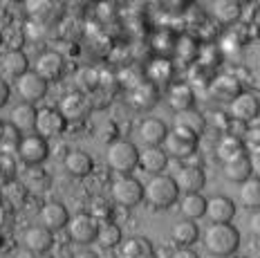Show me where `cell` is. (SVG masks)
Listing matches in <instances>:
<instances>
[{
  "label": "cell",
  "instance_id": "49",
  "mask_svg": "<svg viewBox=\"0 0 260 258\" xmlns=\"http://www.w3.org/2000/svg\"><path fill=\"white\" fill-rule=\"evenodd\" d=\"M72 258H99L94 254V251H90V249H81V251H77Z\"/></svg>",
  "mask_w": 260,
  "mask_h": 258
},
{
  "label": "cell",
  "instance_id": "12",
  "mask_svg": "<svg viewBox=\"0 0 260 258\" xmlns=\"http://www.w3.org/2000/svg\"><path fill=\"white\" fill-rule=\"evenodd\" d=\"M175 184L184 196H188V193H200L204 189V184H207V175H204V171L200 169V166L188 164V166H182L175 173Z\"/></svg>",
  "mask_w": 260,
  "mask_h": 258
},
{
  "label": "cell",
  "instance_id": "30",
  "mask_svg": "<svg viewBox=\"0 0 260 258\" xmlns=\"http://www.w3.org/2000/svg\"><path fill=\"white\" fill-rule=\"evenodd\" d=\"M180 209L186 220H200L202 216H207V200H204L200 193H188V196L182 198Z\"/></svg>",
  "mask_w": 260,
  "mask_h": 258
},
{
  "label": "cell",
  "instance_id": "3",
  "mask_svg": "<svg viewBox=\"0 0 260 258\" xmlns=\"http://www.w3.org/2000/svg\"><path fill=\"white\" fill-rule=\"evenodd\" d=\"M106 162L112 171L128 175L139 164V148L128 139H115L106 148Z\"/></svg>",
  "mask_w": 260,
  "mask_h": 258
},
{
  "label": "cell",
  "instance_id": "6",
  "mask_svg": "<svg viewBox=\"0 0 260 258\" xmlns=\"http://www.w3.org/2000/svg\"><path fill=\"white\" fill-rule=\"evenodd\" d=\"M229 115L231 119L238 123H245L249 126L256 117H260V101L253 92H245L242 90L240 94H236L234 99L229 101Z\"/></svg>",
  "mask_w": 260,
  "mask_h": 258
},
{
  "label": "cell",
  "instance_id": "18",
  "mask_svg": "<svg viewBox=\"0 0 260 258\" xmlns=\"http://www.w3.org/2000/svg\"><path fill=\"white\" fill-rule=\"evenodd\" d=\"M119 256L121 258H155V247L144 236H130L121 240L119 245Z\"/></svg>",
  "mask_w": 260,
  "mask_h": 258
},
{
  "label": "cell",
  "instance_id": "36",
  "mask_svg": "<svg viewBox=\"0 0 260 258\" xmlns=\"http://www.w3.org/2000/svg\"><path fill=\"white\" fill-rule=\"evenodd\" d=\"M50 175H47V171H41L39 166H34V171H29V175L25 177V186L29 191H47V186H50Z\"/></svg>",
  "mask_w": 260,
  "mask_h": 258
},
{
  "label": "cell",
  "instance_id": "32",
  "mask_svg": "<svg viewBox=\"0 0 260 258\" xmlns=\"http://www.w3.org/2000/svg\"><path fill=\"white\" fill-rule=\"evenodd\" d=\"M240 202H242V207L258 211L260 209V180L251 177L245 184H240Z\"/></svg>",
  "mask_w": 260,
  "mask_h": 258
},
{
  "label": "cell",
  "instance_id": "2",
  "mask_svg": "<svg viewBox=\"0 0 260 258\" xmlns=\"http://www.w3.org/2000/svg\"><path fill=\"white\" fill-rule=\"evenodd\" d=\"M180 198V189L175 184V177L171 175H153L148 182L144 184V200L155 209H166L171 204L177 202Z\"/></svg>",
  "mask_w": 260,
  "mask_h": 258
},
{
  "label": "cell",
  "instance_id": "15",
  "mask_svg": "<svg viewBox=\"0 0 260 258\" xmlns=\"http://www.w3.org/2000/svg\"><path fill=\"white\" fill-rule=\"evenodd\" d=\"M36 117H39V110L34 108V104H18L12 108V115H9V123L14 128H18L23 135H31V131H36Z\"/></svg>",
  "mask_w": 260,
  "mask_h": 258
},
{
  "label": "cell",
  "instance_id": "43",
  "mask_svg": "<svg viewBox=\"0 0 260 258\" xmlns=\"http://www.w3.org/2000/svg\"><path fill=\"white\" fill-rule=\"evenodd\" d=\"M23 31H25V39L27 41H41V39H45V34H47V25L29 18L23 25Z\"/></svg>",
  "mask_w": 260,
  "mask_h": 258
},
{
  "label": "cell",
  "instance_id": "4",
  "mask_svg": "<svg viewBox=\"0 0 260 258\" xmlns=\"http://www.w3.org/2000/svg\"><path fill=\"white\" fill-rule=\"evenodd\" d=\"M112 200L119 207H137L144 200V184L133 175H121L112 182Z\"/></svg>",
  "mask_w": 260,
  "mask_h": 258
},
{
  "label": "cell",
  "instance_id": "8",
  "mask_svg": "<svg viewBox=\"0 0 260 258\" xmlns=\"http://www.w3.org/2000/svg\"><path fill=\"white\" fill-rule=\"evenodd\" d=\"M92 110V104L90 99L85 96V92H68L61 96V104H58V112L65 117V121H83L88 119Z\"/></svg>",
  "mask_w": 260,
  "mask_h": 258
},
{
  "label": "cell",
  "instance_id": "50",
  "mask_svg": "<svg viewBox=\"0 0 260 258\" xmlns=\"http://www.w3.org/2000/svg\"><path fill=\"white\" fill-rule=\"evenodd\" d=\"M0 45H3V31H0Z\"/></svg>",
  "mask_w": 260,
  "mask_h": 258
},
{
  "label": "cell",
  "instance_id": "42",
  "mask_svg": "<svg viewBox=\"0 0 260 258\" xmlns=\"http://www.w3.org/2000/svg\"><path fill=\"white\" fill-rule=\"evenodd\" d=\"M90 216L94 218V220H99V222H108L112 216V209H110V204H108L104 198H94L90 204Z\"/></svg>",
  "mask_w": 260,
  "mask_h": 258
},
{
  "label": "cell",
  "instance_id": "31",
  "mask_svg": "<svg viewBox=\"0 0 260 258\" xmlns=\"http://www.w3.org/2000/svg\"><path fill=\"white\" fill-rule=\"evenodd\" d=\"M146 74H148L150 83H169L171 77H173V66L171 61H166V58H155V61L148 63V68H146Z\"/></svg>",
  "mask_w": 260,
  "mask_h": 258
},
{
  "label": "cell",
  "instance_id": "46",
  "mask_svg": "<svg viewBox=\"0 0 260 258\" xmlns=\"http://www.w3.org/2000/svg\"><path fill=\"white\" fill-rule=\"evenodd\" d=\"M9 101V83L5 81V77H0V108Z\"/></svg>",
  "mask_w": 260,
  "mask_h": 258
},
{
  "label": "cell",
  "instance_id": "44",
  "mask_svg": "<svg viewBox=\"0 0 260 258\" xmlns=\"http://www.w3.org/2000/svg\"><path fill=\"white\" fill-rule=\"evenodd\" d=\"M249 162H251V173L258 175V180H260V148L249 150Z\"/></svg>",
  "mask_w": 260,
  "mask_h": 258
},
{
  "label": "cell",
  "instance_id": "33",
  "mask_svg": "<svg viewBox=\"0 0 260 258\" xmlns=\"http://www.w3.org/2000/svg\"><path fill=\"white\" fill-rule=\"evenodd\" d=\"M130 99H133V104L137 106V108H148V106H153L157 101V88L150 81H144L133 90Z\"/></svg>",
  "mask_w": 260,
  "mask_h": 258
},
{
  "label": "cell",
  "instance_id": "14",
  "mask_svg": "<svg viewBox=\"0 0 260 258\" xmlns=\"http://www.w3.org/2000/svg\"><path fill=\"white\" fill-rule=\"evenodd\" d=\"M39 220H41V224L45 229L56 231V229L68 227L70 213H68V209H65L61 202H47V204H43V207H41Z\"/></svg>",
  "mask_w": 260,
  "mask_h": 258
},
{
  "label": "cell",
  "instance_id": "27",
  "mask_svg": "<svg viewBox=\"0 0 260 258\" xmlns=\"http://www.w3.org/2000/svg\"><path fill=\"white\" fill-rule=\"evenodd\" d=\"M175 128H182V131L200 137L204 133V128H207V119H204V115L200 110L191 108V110H184L175 115Z\"/></svg>",
  "mask_w": 260,
  "mask_h": 258
},
{
  "label": "cell",
  "instance_id": "52",
  "mask_svg": "<svg viewBox=\"0 0 260 258\" xmlns=\"http://www.w3.org/2000/svg\"><path fill=\"white\" fill-rule=\"evenodd\" d=\"M0 198H3V196H0Z\"/></svg>",
  "mask_w": 260,
  "mask_h": 258
},
{
  "label": "cell",
  "instance_id": "29",
  "mask_svg": "<svg viewBox=\"0 0 260 258\" xmlns=\"http://www.w3.org/2000/svg\"><path fill=\"white\" fill-rule=\"evenodd\" d=\"M213 16L222 25H234L236 20L242 18V5L236 0H218L213 3Z\"/></svg>",
  "mask_w": 260,
  "mask_h": 258
},
{
  "label": "cell",
  "instance_id": "11",
  "mask_svg": "<svg viewBox=\"0 0 260 258\" xmlns=\"http://www.w3.org/2000/svg\"><path fill=\"white\" fill-rule=\"evenodd\" d=\"M68 128V121L58 110L54 108H43L39 110L36 117V135H41L43 139H52L63 135V131Z\"/></svg>",
  "mask_w": 260,
  "mask_h": 258
},
{
  "label": "cell",
  "instance_id": "40",
  "mask_svg": "<svg viewBox=\"0 0 260 258\" xmlns=\"http://www.w3.org/2000/svg\"><path fill=\"white\" fill-rule=\"evenodd\" d=\"M99 83H101V79H99V72H96L94 68H83L79 72V85H81V90H83V92L96 90V88H99Z\"/></svg>",
  "mask_w": 260,
  "mask_h": 258
},
{
  "label": "cell",
  "instance_id": "24",
  "mask_svg": "<svg viewBox=\"0 0 260 258\" xmlns=\"http://www.w3.org/2000/svg\"><path fill=\"white\" fill-rule=\"evenodd\" d=\"M195 104V94H193V88L188 83H175L171 85L169 90V106L177 112H184V110H191Z\"/></svg>",
  "mask_w": 260,
  "mask_h": 258
},
{
  "label": "cell",
  "instance_id": "41",
  "mask_svg": "<svg viewBox=\"0 0 260 258\" xmlns=\"http://www.w3.org/2000/svg\"><path fill=\"white\" fill-rule=\"evenodd\" d=\"M242 142H245V148H249V150H258L260 148V117H256V119L247 126Z\"/></svg>",
  "mask_w": 260,
  "mask_h": 258
},
{
  "label": "cell",
  "instance_id": "25",
  "mask_svg": "<svg viewBox=\"0 0 260 258\" xmlns=\"http://www.w3.org/2000/svg\"><path fill=\"white\" fill-rule=\"evenodd\" d=\"M198 238H200V229L193 220L182 218L171 227V240L180 247H191Z\"/></svg>",
  "mask_w": 260,
  "mask_h": 258
},
{
  "label": "cell",
  "instance_id": "1",
  "mask_svg": "<svg viewBox=\"0 0 260 258\" xmlns=\"http://www.w3.org/2000/svg\"><path fill=\"white\" fill-rule=\"evenodd\" d=\"M204 247L209 254L226 258L234 256L236 249L240 247V231H238L231 222L226 224H211L204 234Z\"/></svg>",
  "mask_w": 260,
  "mask_h": 258
},
{
  "label": "cell",
  "instance_id": "37",
  "mask_svg": "<svg viewBox=\"0 0 260 258\" xmlns=\"http://www.w3.org/2000/svg\"><path fill=\"white\" fill-rule=\"evenodd\" d=\"M25 41L23 27H9L3 31V45H7V52H18Z\"/></svg>",
  "mask_w": 260,
  "mask_h": 258
},
{
  "label": "cell",
  "instance_id": "13",
  "mask_svg": "<svg viewBox=\"0 0 260 258\" xmlns=\"http://www.w3.org/2000/svg\"><path fill=\"white\" fill-rule=\"evenodd\" d=\"M236 216V204L226 196H213L207 200V218L211 224H226Z\"/></svg>",
  "mask_w": 260,
  "mask_h": 258
},
{
  "label": "cell",
  "instance_id": "34",
  "mask_svg": "<svg viewBox=\"0 0 260 258\" xmlns=\"http://www.w3.org/2000/svg\"><path fill=\"white\" fill-rule=\"evenodd\" d=\"M96 240H99L104 247H117L121 245V229H119L117 222H101L99 224V234H96Z\"/></svg>",
  "mask_w": 260,
  "mask_h": 258
},
{
  "label": "cell",
  "instance_id": "48",
  "mask_svg": "<svg viewBox=\"0 0 260 258\" xmlns=\"http://www.w3.org/2000/svg\"><path fill=\"white\" fill-rule=\"evenodd\" d=\"M14 258H36V254H34V251H29L27 247H23V249L16 251V256H14Z\"/></svg>",
  "mask_w": 260,
  "mask_h": 258
},
{
  "label": "cell",
  "instance_id": "35",
  "mask_svg": "<svg viewBox=\"0 0 260 258\" xmlns=\"http://www.w3.org/2000/svg\"><path fill=\"white\" fill-rule=\"evenodd\" d=\"M27 14H29L31 20H39V23H45L52 18V9L54 5L52 3H43V0H29V3L25 5Z\"/></svg>",
  "mask_w": 260,
  "mask_h": 258
},
{
  "label": "cell",
  "instance_id": "19",
  "mask_svg": "<svg viewBox=\"0 0 260 258\" xmlns=\"http://www.w3.org/2000/svg\"><path fill=\"white\" fill-rule=\"evenodd\" d=\"M222 173L229 182L236 184H245L247 180H251V162H249V153L238 155V157L229 159V162H222Z\"/></svg>",
  "mask_w": 260,
  "mask_h": 258
},
{
  "label": "cell",
  "instance_id": "16",
  "mask_svg": "<svg viewBox=\"0 0 260 258\" xmlns=\"http://www.w3.org/2000/svg\"><path fill=\"white\" fill-rule=\"evenodd\" d=\"M63 66H65L63 56L58 54V52H43V54L36 58L34 72L50 83V81H56V79L63 74Z\"/></svg>",
  "mask_w": 260,
  "mask_h": 258
},
{
  "label": "cell",
  "instance_id": "21",
  "mask_svg": "<svg viewBox=\"0 0 260 258\" xmlns=\"http://www.w3.org/2000/svg\"><path fill=\"white\" fill-rule=\"evenodd\" d=\"M166 135H169V126L161 119H157V117H148L139 126V137L144 139L146 146H161Z\"/></svg>",
  "mask_w": 260,
  "mask_h": 258
},
{
  "label": "cell",
  "instance_id": "10",
  "mask_svg": "<svg viewBox=\"0 0 260 258\" xmlns=\"http://www.w3.org/2000/svg\"><path fill=\"white\" fill-rule=\"evenodd\" d=\"M16 92L25 101V104H34V101H41L47 92V81L43 77L29 70L27 74H23L20 79H16Z\"/></svg>",
  "mask_w": 260,
  "mask_h": 258
},
{
  "label": "cell",
  "instance_id": "26",
  "mask_svg": "<svg viewBox=\"0 0 260 258\" xmlns=\"http://www.w3.org/2000/svg\"><path fill=\"white\" fill-rule=\"evenodd\" d=\"M247 148H245V142H242L238 135H229V133H224L218 144H215V155L220 157V162H229V159L238 157V155H245Z\"/></svg>",
  "mask_w": 260,
  "mask_h": 258
},
{
  "label": "cell",
  "instance_id": "20",
  "mask_svg": "<svg viewBox=\"0 0 260 258\" xmlns=\"http://www.w3.org/2000/svg\"><path fill=\"white\" fill-rule=\"evenodd\" d=\"M139 166L146 169L148 173L159 175L169 166V155L161 146H144L139 150Z\"/></svg>",
  "mask_w": 260,
  "mask_h": 258
},
{
  "label": "cell",
  "instance_id": "23",
  "mask_svg": "<svg viewBox=\"0 0 260 258\" xmlns=\"http://www.w3.org/2000/svg\"><path fill=\"white\" fill-rule=\"evenodd\" d=\"M63 166L72 177H85L92 173L94 162H92V157L85 150H70L63 159Z\"/></svg>",
  "mask_w": 260,
  "mask_h": 258
},
{
  "label": "cell",
  "instance_id": "28",
  "mask_svg": "<svg viewBox=\"0 0 260 258\" xmlns=\"http://www.w3.org/2000/svg\"><path fill=\"white\" fill-rule=\"evenodd\" d=\"M20 142H23V133L18 128H14L9 121H0V153L3 155L18 153Z\"/></svg>",
  "mask_w": 260,
  "mask_h": 258
},
{
  "label": "cell",
  "instance_id": "47",
  "mask_svg": "<svg viewBox=\"0 0 260 258\" xmlns=\"http://www.w3.org/2000/svg\"><path fill=\"white\" fill-rule=\"evenodd\" d=\"M171 258H198V254H195L191 247H180V249L173 251Z\"/></svg>",
  "mask_w": 260,
  "mask_h": 258
},
{
  "label": "cell",
  "instance_id": "5",
  "mask_svg": "<svg viewBox=\"0 0 260 258\" xmlns=\"http://www.w3.org/2000/svg\"><path fill=\"white\" fill-rule=\"evenodd\" d=\"M161 148L166 150L169 157L186 159V157H191L195 153V148H198V137L182 131V128H173V131H169V135H166Z\"/></svg>",
  "mask_w": 260,
  "mask_h": 258
},
{
  "label": "cell",
  "instance_id": "17",
  "mask_svg": "<svg viewBox=\"0 0 260 258\" xmlns=\"http://www.w3.org/2000/svg\"><path fill=\"white\" fill-rule=\"evenodd\" d=\"M23 245L34 254H45L50 251V247L54 245V234L50 229H45L43 224H36V227H29L23 236Z\"/></svg>",
  "mask_w": 260,
  "mask_h": 258
},
{
  "label": "cell",
  "instance_id": "22",
  "mask_svg": "<svg viewBox=\"0 0 260 258\" xmlns=\"http://www.w3.org/2000/svg\"><path fill=\"white\" fill-rule=\"evenodd\" d=\"M0 70H3L5 77L9 79H20L23 74L29 72V58L23 52H5L0 58Z\"/></svg>",
  "mask_w": 260,
  "mask_h": 258
},
{
  "label": "cell",
  "instance_id": "51",
  "mask_svg": "<svg viewBox=\"0 0 260 258\" xmlns=\"http://www.w3.org/2000/svg\"><path fill=\"white\" fill-rule=\"evenodd\" d=\"M236 258H249V256H236Z\"/></svg>",
  "mask_w": 260,
  "mask_h": 258
},
{
  "label": "cell",
  "instance_id": "7",
  "mask_svg": "<svg viewBox=\"0 0 260 258\" xmlns=\"http://www.w3.org/2000/svg\"><path fill=\"white\" fill-rule=\"evenodd\" d=\"M16 155H18L27 166H41L47 159V155H50V144H47V139L36 135V133L23 135V142H20V148Z\"/></svg>",
  "mask_w": 260,
  "mask_h": 258
},
{
  "label": "cell",
  "instance_id": "39",
  "mask_svg": "<svg viewBox=\"0 0 260 258\" xmlns=\"http://www.w3.org/2000/svg\"><path fill=\"white\" fill-rule=\"evenodd\" d=\"M16 173H18V169H16V159L12 157V155L0 153V186L14 182Z\"/></svg>",
  "mask_w": 260,
  "mask_h": 258
},
{
  "label": "cell",
  "instance_id": "38",
  "mask_svg": "<svg viewBox=\"0 0 260 258\" xmlns=\"http://www.w3.org/2000/svg\"><path fill=\"white\" fill-rule=\"evenodd\" d=\"M198 52H200V47H198V41H195L193 36H182V39L175 43V54L180 58H184V61L195 58Z\"/></svg>",
  "mask_w": 260,
  "mask_h": 258
},
{
  "label": "cell",
  "instance_id": "9",
  "mask_svg": "<svg viewBox=\"0 0 260 258\" xmlns=\"http://www.w3.org/2000/svg\"><path fill=\"white\" fill-rule=\"evenodd\" d=\"M99 220H94L90 213H77L74 218H70L68 222V234L74 243L88 245L92 240H96V234H99Z\"/></svg>",
  "mask_w": 260,
  "mask_h": 258
},
{
  "label": "cell",
  "instance_id": "45",
  "mask_svg": "<svg viewBox=\"0 0 260 258\" xmlns=\"http://www.w3.org/2000/svg\"><path fill=\"white\" fill-rule=\"evenodd\" d=\"M249 229H251V234L256 236V238H260V209L253 211L251 218H249Z\"/></svg>",
  "mask_w": 260,
  "mask_h": 258
}]
</instances>
